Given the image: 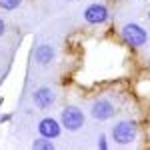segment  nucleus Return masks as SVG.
I'll use <instances>...</instances> for the list:
<instances>
[{
    "label": "nucleus",
    "instance_id": "obj_1",
    "mask_svg": "<svg viewBox=\"0 0 150 150\" xmlns=\"http://www.w3.org/2000/svg\"><path fill=\"white\" fill-rule=\"evenodd\" d=\"M110 136L114 140V144H118V146L132 144L136 140V136H138V124H136V120H132V118L118 120L112 126V130H110Z\"/></svg>",
    "mask_w": 150,
    "mask_h": 150
},
{
    "label": "nucleus",
    "instance_id": "obj_2",
    "mask_svg": "<svg viewBox=\"0 0 150 150\" xmlns=\"http://www.w3.org/2000/svg\"><path fill=\"white\" fill-rule=\"evenodd\" d=\"M120 38L130 48H142V46H146V42H148V32L140 24L128 22L120 28Z\"/></svg>",
    "mask_w": 150,
    "mask_h": 150
},
{
    "label": "nucleus",
    "instance_id": "obj_3",
    "mask_svg": "<svg viewBox=\"0 0 150 150\" xmlns=\"http://www.w3.org/2000/svg\"><path fill=\"white\" fill-rule=\"evenodd\" d=\"M84 122H86V116H84V112L78 106H66V108H62V112H60V124L64 126V130L76 132V130H80L84 126Z\"/></svg>",
    "mask_w": 150,
    "mask_h": 150
},
{
    "label": "nucleus",
    "instance_id": "obj_4",
    "mask_svg": "<svg viewBox=\"0 0 150 150\" xmlns=\"http://www.w3.org/2000/svg\"><path fill=\"white\" fill-rule=\"evenodd\" d=\"M108 16H110L108 8H106L104 4H100V2H92V4H88L86 10H84V20L90 24V26L106 24V22H108Z\"/></svg>",
    "mask_w": 150,
    "mask_h": 150
},
{
    "label": "nucleus",
    "instance_id": "obj_5",
    "mask_svg": "<svg viewBox=\"0 0 150 150\" xmlns=\"http://www.w3.org/2000/svg\"><path fill=\"white\" fill-rule=\"evenodd\" d=\"M114 114H116L114 102L108 100V98H98V100H94L92 106H90V116H92L94 120L104 122V120H110Z\"/></svg>",
    "mask_w": 150,
    "mask_h": 150
},
{
    "label": "nucleus",
    "instance_id": "obj_6",
    "mask_svg": "<svg viewBox=\"0 0 150 150\" xmlns=\"http://www.w3.org/2000/svg\"><path fill=\"white\" fill-rule=\"evenodd\" d=\"M62 132V124L60 120L52 118V116H44L40 122H38V134L44 136V138H50V140H56Z\"/></svg>",
    "mask_w": 150,
    "mask_h": 150
},
{
    "label": "nucleus",
    "instance_id": "obj_7",
    "mask_svg": "<svg viewBox=\"0 0 150 150\" xmlns=\"http://www.w3.org/2000/svg\"><path fill=\"white\" fill-rule=\"evenodd\" d=\"M56 100V94L54 90L50 88V86H40V88H36L34 94H32V102H34L36 108H40V110H46L50 108L52 104Z\"/></svg>",
    "mask_w": 150,
    "mask_h": 150
},
{
    "label": "nucleus",
    "instance_id": "obj_8",
    "mask_svg": "<svg viewBox=\"0 0 150 150\" xmlns=\"http://www.w3.org/2000/svg\"><path fill=\"white\" fill-rule=\"evenodd\" d=\"M54 58H56V50H54L52 44H40V46H36L34 60L40 64V66H48V64H52Z\"/></svg>",
    "mask_w": 150,
    "mask_h": 150
},
{
    "label": "nucleus",
    "instance_id": "obj_9",
    "mask_svg": "<svg viewBox=\"0 0 150 150\" xmlns=\"http://www.w3.org/2000/svg\"><path fill=\"white\" fill-rule=\"evenodd\" d=\"M32 148H36V150H54V140L38 136V138L32 142Z\"/></svg>",
    "mask_w": 150,
    "mask_h": 150
},
{
    "label": "nucleus",
    "instance_id": "obj_10",
    "mask_svg": "<svg viewBox=\"0 0 150 150\" xmlns=\"http://www.w3.org/2000/svg\"><path fill=\"white\" fill-rule=\"evenodd\" d=\"M20 4H22V0H0V8H2V10H6V12L16 10Z\"/></svg>",
    "mask_w": 150,
    "mask_h": 150
},
{
    "label": "nucleus",
    "instance_id": "obj_11",
    "mask_svg": "<svg viewBox=\"0 0 150 150\" xmlns=\"http://www.w3.org/2000/svg\"><path fill=\"white\" fill-rule=\"evenodd\" d=\"M98 148H100V150H106V148H108V140H106V136H104V134L98 138Z\"/></svg>",
    "mask_w": 150,
    "mask_h": 150
},
{
    "label": "nucleus",
    "instance_id": "obj_12",
    "mask_svg": "<svg viewBox=\"0 0 150 150\" xmlns=\"http://www.w3.org/2000/svg\"><path fill=\"white\" fill-rule=\"evenodd\" d=\"M4 32H6V20H4V18L0 16V38L4 36Z\"/></svg>",
    "mask_w": 150,
    "mask_h": 150
},
{
    "label": "nucleus",
    "instance_id": "obj_13",
    "mask_svg": "<svg viewBox=\"0 0 150 150\" xmlns=\"http://www.w3.org/2000/svg\"><path fill=\"white\" fill-rule=\"evenodd\" d=\"M0 104H2V98H0Z\"/></svg>",
    "mask_w": 150,
    "mask_h": 150
},
{
    "label": "nucleus",
    "instance_id": "obj_14",
    "mask_svg": "<svg viewBox=\"0 0 150 150\" xmlns=\"http://www.w3.org/2000/svg\"><path fill=\"white\" fill-rule=\"evenodd\" d=\"M64 2H70V0H64Z\"/></svg>",
    "mask_w": 150,
    "mask_h": 150
},
{
    "label": "nucleus",
    "instance_id": "obj_15",
    "mask_svg": "<svg viewBox=\"0 0 150 150\" xmlns=\"http://www.w3.org/2000/svg\"><path fill=\"white\" fill-rule=\"evenodd\" d=\"M148 18H150V12H148Z\"/></svg>",
    "mask_w": 150,
    "mask_h": 150
}]
</instances>
